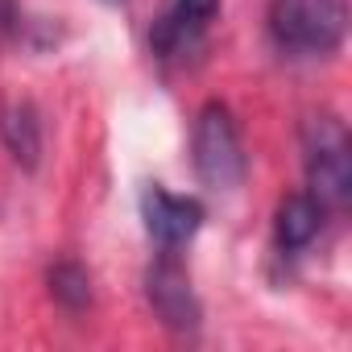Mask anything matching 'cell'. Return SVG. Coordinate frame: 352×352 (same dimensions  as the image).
Here are the masks:
<instances>
[{
	"label": "cell",
	"instance_id": "obj_2",
	"mask_svg": "<svg viewBox=\"0 0 352 352\" xmlns=\"http://www.w3.org/2000/svg\"><path fill=\"white\" fill-rule=\"evenodd\" d=\"M302 149H307V183H311V195L327 212L344 208L348 195H352V141H348V129L336 116L323 112V116L307 120Z\"/></svg>",
	"mask_w": 352,
	"mask_h": 352
},
{
	"label": "cell",
	"instance_id": "obj_9",
	"mask_svg": "<svg viewBox=\"0 0 352 352\" xmlns=\"http://www.w3.org/2000/svg\"><path fill=\"white\" fill-rule=\"evenodd\" d=\"M50 290H54V298H63L67 307H83V302L91 298V282H87V274H83L79 265H58V270L50 274Z\"/></svg>",
	"mask_w": 352,
	"mask_h": 352
},
{
	"label": "cell",
	"instance_id": "obj_4",
	"mask_svg": "<svg viewBox=\"0 0 352 352\" xmlns=\"http://www.w3.org/2000/svg\"><path fill=\"white\" fill-rule=\"evenodd\" d=\"M145 286H149V302H153V311L162 315L166 327H179V331H195L199 327V302H195L191 278L179 265L174 249H162L157 265H149Z\"/></svg>",
	"mask_w": 352,
	"mask_h": 352
},
{
	"label": "cell",
	"instance_id": "obj_6",
	"mask_svg": "<svg viewBox=\"0 0 352 352\" xmlns=\"http://www.w3.org/2000/svg\"><path fill=\"white\" fill-rule=\"evenodd\" d=\"M141 216H145L149 236H153L162 249L187 245V241L199 232V224H204L199 199L174 195V191H166V187H149V191L141 195Z\"/></svg>",
	"mask_w": 352,
	"mask_h": 352
},
{
	"label": "cell",
	"instance_id": "obj_8",
	"mask_svg": "<svg viewBox=\"0 0 352 352\" xmlns=\"http://www.w3.org/2000/svg\"><path fill=\"white\" fill-rule=\"evenodd\" d=\"M5 141H9V149H13V157L17 162H25V166H34L38 162V149H42V133H38V116L21 104V108H9L5 112Z\"/></svg>",
	"mask_w": 352,
	"mask_h": 352
},
{
	"label": "cell",
	"instance_id": "obj_7",
	"mask_svg": "<svg viewBox=\"0 0 352 352\" xmlns=\"http://www.w3.org/2000/svg\"><path fill=\"white\" fill-rule=\"evenodd\" d=\"M323 212H327V208H323L311 191L282 199V208H278V245H282L286 253L311 245V241L319 236V228H323Z\"/></svg>",
	"mask_w": 352,
	"mask_h": 352
},
{
	"label": "cell",
	"instance_id": "obj_1",
	"mask_svg": "<svg viewBox=\"0 0 352 352\" xmlns=\"http://www.w3.org/2000/svg\"><path fill=\"white\" fill-rule=\"evenodd\" d=\"M270 34L290 54H331L348 34V0H270Z\"/></svg>",
	"mask_w": 352,
	"mask_h": 352
},
{
	"label": "cell",
	"instance_id": "obj_3",
	"mask_svg": "<svg viewBox=\"0 0 352 352\" xmlns=\"http://www.w3.org/2000/svg\"><path fill=\"white\" fill-rule=\"evenodd\" d=\"M195 170L212 191H236L245 183L241 129L224 104H208L195 120Z\"/></svg>",
	"mask_w": 352,
	"mask_h": 352
},
{
	"label": "cell",
	"instance_id": "obj_5",
	"mask_svg": "<svg viewBox=\"0 0 352 352\" xmlns=\"http://www.w3.org/2000/svg\"><path fill=\"white\" fill-rule=\"evenodd\" d=\"M216 13H220V0H166L162 17L149 30V46L162 58H179L208 34Z\"/></svg>",
	"mask_w": 352,
	"mask_h": 352
}]
</instances>
